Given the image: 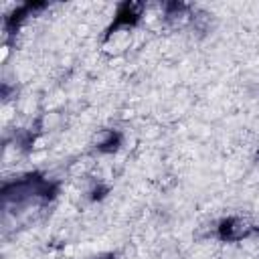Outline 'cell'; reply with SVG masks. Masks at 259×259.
Wrapping results in <instances>:
<instances>
[{
  "label": "cell",
  "instance_id": "6da1fadb",
  "mask_svg": "<svg viewBox=\"0 0 259 259\" xmlns=\"http://www.w3.org/2000/svg\"><path fill=\"white\" fill-rule=\"evenodd\" d=\"M57 190H59L57 182H51L40 174H28L16 182L4 184L2 198L6 202H16V204H22V202H28L34 198L51 200L57 196Z\"/></svg>",
  "mask_w": 259,
  "mask_h": 259
},
{
  "label": "cell",
  "instance_id": "7a4b0ae2",
  "mask_svg": "<svg viewBox=\"0 0 259 259\" xmlns=\"http://www.w3.org/2000/svg\"><path fill=\"white\" fill-rule=\"evenodd\" d=\"M217 233H219V239L221 241H227V243H235V241H243L255 233H259V227L251 225L247 219H241V217H229V219H223L217 227Z\"/></svg>",
  "mask_w": 259,
  "mask_h": 259
},
{
  "label": "cell",
  "instance_id": "3957f363",
  "mask_svg": "<svg viewBox=\"0 0 259 259\" xmlns=\"http://www.w3.org/2000/svg\"><path fill=\"white\" fill-rule=\"evenodd\" d=\"M142 12H144V4H140V2H123V4H119L117 14H115L107 34L119 32V30H127L132 26H136L140 22V18H142Z\"/></svg>",
  "mask_w": 259,
  "mask_h": 259
},
{
  "label": "cell",
  "instance_id": "277c9868",
  "mask_svg": "<svg viewBox=\"0 0 259 259\" xmlns=\"http://www.w3.org/2000/svg\"><path fill=\"white\" fill-rule=\"evenodd\" d=\"M192 12L190 6L184 2H166L164 4V22L172 28H180L184 26L188 20H192Z\"/></svg>",
  "mask_w": 259,
  "mask_h": 259
},
{
  "label": "cell",
  "instance_id": "5b68a950",
  "mask_svg": "<svg viewBox=\"0 0 259 259\" xmlns=\"http://www.w3.org/2000/svg\"><path fill=\"white\" fill-rule=\"evenodd\" d=\"M97 150L103 154H113L117 152V148L121 146V134L117 130H103L97 136Z\"/></svg>",
  "mask_w": 259,
  "mask_h": 259
},
{
  "label": "cell",
  "instance_id": "8992f818",
  "mask_svg": "<svg viewBox=\"0 0 259 259\" xmlns=\"http://www.w3.org/2000/svg\"><path fill=\"white\" fill-rule=\"evenodd\" d=\"M109 192V188L107 186H103V184H97L93 190H91V200H101L105 194Z\"/></svg>",
  "mask_w": 259,
  "mask_h": 259
},
{
  "label": "cell",
  "instance_id": "52a82bcc",
  "mask_svg": "<svg viewBox=\"0 0 259 259\" xmlns=\"http://www.w3.org/2000/svg\"><path fill=\"white\" fill-rule=\"evenodd\" d=\"M99 259H115L111 253H107V255H103V257H99Z\"/></svg>",
  "mask_w": 259,
  "mask_h": 259
},
{
  "label": "cell",
  "instance_id": "ba28073f",
  "mask_svg": "<svg viewBox=\"0 0 259 259\" xmlns=\"http://www.w3.org/2000/svg\"><path fill=\"white\" fill-rule=\"evenodd\" d=\"M257 160H259V150H257Z\"/></svg>",
  "mask_w": 259,
  "mask_h": 259
}]
</instances>
